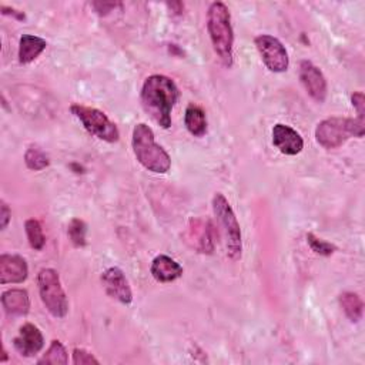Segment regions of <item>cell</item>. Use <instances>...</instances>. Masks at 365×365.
I'll use <instances>...</instances> for the list:
<instances>
[{"mask_svg":"<svg viewBox=\"0 0 365 365\" xmlns=\"http://www.w3.org/2000/svg\"><path fill=\"white\" fill-rule=\"evenodd\" d=\"M178 100L175 83L161 74L145 78L141 88V104L144 111L163 128L171 125V111Z\"/></svg>","mask_w":365,"mask_h":365,"instance_id":"1","label":"cell"},{"mask_svg":"<svg viewBox=\"0 0 365 365\" xmlns=\"http://www.w3.org/2000/svg\"><path fill=\"white\" fill-rule=\"evenodd\" d=\"M207 29L214 47L224 66L232 64L234 31L228 7L221 1H214L207 11Z\"/></svg>","mask_w":365,"mask_h":365,"instance_id":"2","label":"cell"},{"mask_svg":"<svg viewBox=\"0 0 365 365\" xmlns=\"http://www.w3.org/2000/svg\"><path fill=\"white\" fill-rule=\"evenodd\" d=\"M131 145L135 158L147 170L157 174H164L170 170V155L160 144L155 143L154 133L147 124L140 123L134 127Z\"/></svg>","mask_w":365,"mask_h":365,"instance_id":"3","label":"cell"},{"mask_svg":"<svg viewBox=\"0 0 365 365\" xmlns=\"http://www.w3.org/2000/svg\"><path fill=\"white\" fill-rule=\"evenodd\" d=\"M365 133V123L359 118L329 117L315 128V140L324 148H338L348 138H361Z\"/></svg>","mask_w":365,"mask_h":365,"instance_id":"4","label":"cell"},{"mask_svg":"<svg viewBox=\"0 0 365 365\" xmlns=\"http://www.w3.org/2000/svg\"><path fill=\"white\" fill-rule=\"evenodd\" d=\"M38 292L47 311L56 317L63 318L68 311V302L66 292L61 287L60 277L53 268H43L37 275Z\"/></svg>","mask_w":365,"mask_h":365,"instance_id":"5","label":"cell"},{"mask_svg":"<svg viewBox=\"0 0 365 365\" xmlns=\"http://www.w3.org/2000/svg\"><path fill=\"white\" fill-rule=\"evenodd\" d=\"M212 210L218 221L221 222L225 237H227V252L231 259L237 261L241 258V251H242V242H241V230L240 224L237 221V217L227 201V198L221 194L217 192L212 198Z\"/></svg>","mask_w":365,"mask_h":365,"instance_id":"6","label":"cell"},{"mask_svg":"<svg viewBox=\"0 0 365 365\" xmlns=\"http://www.w3.org/2000/svg\"><path fill=\"white\" fill-rule=\"evenodd\" d=\"M70 110L90 134L107 143H115L118 140V128L103 111L80 104H73Z\"/></svg>","mask_w":365,"mask_h":365,"instance_id":"7","label":"cell"},{"mask_svg":"<svg viewBox=\"0 0 365 365\" xmlns=\"http://www.w3.org/2000/svg\"><path fill=\"white\" fill-rule=\"evenodd\" d=\"M255 46L268 70L282 73L288 68V53L278 38L269 34H259L255 37Z\"/></svg>","mask_w":365,"mask_h":365,"instance_id":"8","label":"cell"},{"mask_svg":"<svg viewBox=\"0 0 365 365\" xmlns=\"http://www.w3.org/2000/svg\"><path fill=\"white\" fill-rule=\"evenodd\" d=\"M299 80L305 91L318 103H324L327 98V80L322 71L308 60L299 63Z\"/></svg>","mask_w":365,"mask_h":365,"instance_id":"9","label":"cell"},{"mask_svg":"<svg viewBox=\"0 0 365 365\" xmlns=\"http://www.w3.org/2000/svg\"><path fill=\"white\" fill-rule=\"evenodd\" d=\"M101 284L106 289V292L120 301L121 304H130L133 299V294H131V288L128 285V281L124 275V272L117 268V267H111L108 269H106L101 274Z\"/></svg>","mask_w":365,"mask_h":365,"instance_id":"10","label":"cell"},{"mask_svg":"<svg viewBox=\"0 0 365 365\" xmlns=\"http://www.w3.org/2000/svg\"><path fill=\"white\" fill-rule=\"evenodd\" d=\"M272 144L287 155H297L304 148L302 137L294 128L281 123L272 128Z\"/></svg>","mask_w":365,"mask_h":365,"instance_id":"11","label":"cell"},{"mask_svg":"<svg viewBox=\"0 0 365 365\" xmlns=\"http://www.w3.org/2000/svg\"><path fill=\"white\" fill-rule=\"evenodd\" d=\"M187 238L198 252L210 254L214 250V230L210 221L191 220Z\"/></svg>","mask_w":365,"mask_h":365,"instance_id":"12","label":"cell"},{"mask_svg":"<svg viewBox=\"0 0 365 365\" xmlns=\"http://www.w3.org/2000/svg\"><path fill=\"white\" fill-rule=\"evenodd\" d=\"M29 268L26 259L20 255L3 254L0 257V282L19 284L27 278Z\"/></svg>","mask_w":365,"mask_h":365,"instance_id":"13","label":"cell"},{"mask_svg":"<svg viewBox=\"0 0 365 365\" xmlns=\"http://www.w3.org/2000/svg\"><path fill=\"white\" fill-rule=\"evenodd\" d=\"M43 335L40 329L33 324H24L20 328L19 335L13 341L16 351L24 356H31L37 354L43 348Z\"/></svg>","mask_w":365,"mask_h":365,"instance_id":"14","label":"cell"},{"mask_svg":"<svg viewBox=\"0 0 365 365\" xmlns=\"http://www.w3.org/2000/svg\"><path fill=\"white\" fill-rule=\"evenodd\" d=\"M151 275L160 282H171L181 277L182 267L168 255H158L153 259Z\"/></svg>","mask_w":365,"mask_h":365,"instance_id":"15","label":"cell"},{"mask_svg":"<svg viewBox=\"0 0 365 365\" xmlns=\"http://www.w3.org/2000/svg\"><path fill=\"white\" fill-rule=\"evenodd\" d=\"M1 305L9 315H26L30 308L29 294L26 289H9L1 295Z\"/></svg>","mask_w":365,"mask_h":365,"instance_id":"16","label":"cell"},{"mask_svg":"<svg viewBox=\"0 0 365 365\" xmlns=\"http://www.w3.org/2000/svg\"><path fill=\"white\" fill-rule=\"evenodd\" d=\"M47 43L44 38L33 34H24L19 43V61L20 64H29L36 60L43 50L46 48Z\"/></svg>","mask_w":365,"mask_h":365,"instance_id":"17","label":"cell"},{"mask_svg":"<svg viewBox=\"0 0 365 365\" xmlns=\"http://www.w3.org/2000/svg\"><path fill=\"white\" fill-rule=\"evenodd\" d=\"M184 123L187 130L195 135V137H201L205 134L207 131V120H205V113L202 111L201 107L195 106V104H190L185 110V117H184Z\"/></svg>","mask_w":365,"mask_h":365,"instance_id":"18","label":"cell"},{"mask_svg":"<svg viewBox=\"0 0 365 365\" xmlns=\"http://www.w3.org/2000/svg\"><path fill=\"white\" fill-rule=\"evenodd\" d=\"M339 304L345 312V315L348 317L349 321L352 322H358L362 318V312H364V304L362 299L359 298L358 294L355 292H342L339 295Z\"/></svg>","mask_w":365,"mask_h":365,"instance_id":"19","label":"cell"},{"mask_svg":"<svg viewBox=\"0 0 365 365\" xmlns=\"http://www.w3.org/2000/svg\"><path fill=\"white\" fill-rule=\"evenodd\" d=\"M24 228H26V234H27V240H29L30 247L37 250V251L43 250V247L46 244V237L43 234L41 224L37 220L30 218V220L26 221Z\"/></svg>","mask_w":365,"mask_h":365,"instance_id":"20","label":"cell"},{"mask_svg":"<svg viewBox=\"0 0 365 365\" xmlns=\"http://www.w3.org/2000/svg\"><path fill=\"white\" fill-rule=\"evenodd\" d=\"M37 364H67V352L63 344L57 339L51 341L46 354L37 361Z\"/></svg>","mask_w":365,"mask_h":365,"instance_id":"21","label":"cell"},{"mask_svg":"<svg viewBox=\"0 0 365 365\" xmlns=\"http://www.w3.org/2000/svg\"><path fill=\"white\" fill-rule=\"evenodd\" d=\"M24 161H26V165L34 171H40L46 168L50 163L46 153L41 151L38 147H30L24 154Z\"/></svg>","mask_w":365,"mask_h":365,"instance_id":"22","label":"cell"},{"mask_svg":"<svg viewBox=\"0 0 365 365\" xmlns=\"http://www.w3.org/2000/svg\"><path fill=\"white\" fill-rule=\"evenodd\" d=\"M86 232H87V227L84 224V221L74 218L70 221L68 228H67V234L70 237V241L73 242L74 247H84L86 245Z\"/></svg>","mask_w":365,"mask_h":365,"instance_id":"23","label":"cell"},{"mask_svg":"<svg viewBox=\"0 0 365 365\" xmlns=\"http://www.w3.org/2000/svg\"><path fill=\"white\" fill-rule=\"evenodd\" d=\"M307 241L311 247L312 251H315L317 254L319 255H331L334 251H335V245L321 240V238H317L314 234H307Z\"/></svg>","mask_w":365,"mask_h":365,"instance_id":"24","label":"cell"},{"mask_svg":"<svg viewBox=\"0 0 365 365\" xmlns=\"http://www.w3.org/2000/svg\"><path fill=\"white\" fill-rule=\"evenodd\" d=\"M73 364H76V365L96 364V365H98V359H96L90 352H87L83 348H74V351H73Z\"/></svg>","mask_w":365,"mask_h":365,"instance_id":"25","label":"cell"},{"mask_svg":"<svg viewBox=\"0 0 365 365\" xmlns=\"http://www.w3.org/2000/svg\"><path fill=\"white\" fill-rule=\"evenodd\" d=\"M351 101H352V106L356 110V114H358L356 118L364 121V114H365V98H364V94L361 91L354 93L352 97H351Z\"/></svg>","mask_w":365,"mask_h":365,"instance_id":"26","label":"cell"},{"mask_svg":"<svg viewBox=\"0 0 365 365\" xmlns=\"http://www.w3.org/2000/svg\"><path fill=\"white\" fill-rule=\"evenodd\" d=\"M1 210H0V227H1V230H4L6 227H7V224H9V221H10V210H9V207H7V204L4 202V201H1V207H0Z\"/></svg>","mask_w":365,"mask_h":365,"instance_id":"27","label":"cell"},{"mask_svg":"<svg viewBox=\"0 0 365 365\" xmlns=\"http://www.w3.org/2000/svg\"><path fill=\"white\" fill-rule=\"evenodd\" d=\"M93 6L96 7L98 14H107L108 11L115 9V6H120V3H93Z\"/></svg>","mask_w":365,"mask_h":365,"instance_id":"28","label":"cell"},{"mask_svg":"<svg viewBox=\"0 0 365 365\" xmlns=\"http://www.w3.org/2000/svg\"><path fill=\"white\" fill-rule=\"evenodd\" d=\"M1 11H3V14H13L14 17H17V19H20V20H23L24 19V13H21V11H16L14 9H9V7H6V6H1Z\"/></svg>","mask_w":365,"mask_h":365,"instance_id":"29","label":"cell"}]
</instances>
